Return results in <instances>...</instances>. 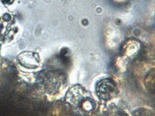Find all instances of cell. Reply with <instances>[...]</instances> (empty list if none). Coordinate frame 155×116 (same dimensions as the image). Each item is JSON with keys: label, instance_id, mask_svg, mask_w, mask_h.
<instances>
[{"label": "cell", "instance_id": "obj_1", "mask_svg": "<svg viewBox=\"0 0 155 116\" xmlns=\"http://www.w3.org/2000/svg\"><path fill=\"white\" fill-rule=\"evenodd\" d=\"M98 87L99 89L98 91L100 92L99 95L104 100L110 98L115 91V87L110 81H104V82L101 83Z\"/></svg>", "mask_w": 155, "mask_h": 116}, {"label": "cell", "instance_id": "obj_3", "mask_svg": "<svg viewBox=\"0 0 155 116\" xmlns=\"http://www.w3.org/2000/svg\"><path fill=\"white\" fill-rule=\"evenodd\" d=\"M117 1H123V0H117Z\"/></svg>", "mask_w": 155, "mask_h": 116}, {"label": "cell", "instance_id": "obj_2", "mask_svg": "<svg viewBox=\"0 0 155 116\" xmlns=\"http://www.w3.org/2000/svg\"><path fill=\"white\" fill-rule=\"evenodd\" d=\"M14 0H2V2L6 4H10L13 2Z\"/></svg>", "mask_w": 155, "mask_h": 116}]
</instances>
